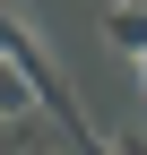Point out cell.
Returning a JSON list of instances; mask_svg holds the SVG:
<instances>
[{"mask_svg":"<svg viewBox=\"0 0 147 155\" xmlns=\"http://www.w3.org/2000/svg\"><path fill=\"white\" fill-rule=\"evenodd\" d=\"M121 155H147V138H138V129H130V138H121Z\"/></svg>","mask_w":147,"mask_h":155,"instance_id":"obj_4","label":"cell"},{"mask_svg":"<svg viewBox=\"0 0 147 155\" xmlns=\"http://www.w3.org/2000/svg\"><path fill=\"white\" fill-rule=\"evenodd\" d=\"M35 104H43V95H35V78L26 69H9V61H0V121H26V112Z\"/></svg>","mask_w":147,"mask_h":155,"instance_id":"obj_1","label":"cell"},{"mask_svg":"<svg viewBox=\"0 0 147 155\" xmlns=\"http://www.w3.org/2000/svg\"><path fill=\"white\" fill-rule=\"evenodd\" d=\"M138 9H147V0H138Z\"/></svg>","mask_w":147,"mask_h":155,"instance_id":"obj_7","label":"cell"},{"mask_svg":"<svg viewBox=\"0 0 147 155\" xmlns=\"http://www.w3.org/2000/svg\"><path fill=\"white\" fill-rule=\"evenodd\" d=\"M138 86H147V52H138Z\"/></svg>","mask_w":147,"mask_h":155,"instance_id":"obj_5","label":"cell"},{"mask_svg":"<svg viewBox=\"0 0 147 155\" xmlns=\"http://www.w3.org/2000/svg\"><path fill=\"white\" fill-rule=\"evenodd\" d=\"M0 155H52V129L35 121V112L26 121H0Z\"/></svg>","mask_w":147,"mask_h":155,"instance_id":"obj_2","label":"cell"},{"mask_svg":"<svg viewBox=\"0 0 147 155\" xmlns=\"http://www.w3.org/2000/svg\"><path fill=\"white\" fill-rule=\"evenodd\" d=\"M0 61H9V52H0Z\"/></svg>","mask_w":147,"mask_h":155,"instance_id":"obj_6","label":"cell"},{"mask_svg":"<svg viewBox=\"0 0 147 155\" xmlns=\"http://www.w3.org/2000/svg\"><path fill=\"white\" fill-rule=\"evenodd\" d=\"M104 35H113V43L138 61V52H147V9H138V0H130V9H113V26H104Z\"/></svg>","mask_w":147,"mask_h":155,"instance_id":"obj_3","label":"cell"}]
</instances>
